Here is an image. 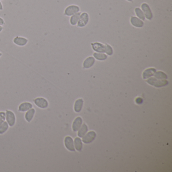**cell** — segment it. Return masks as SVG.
<instances>
[{"label": "cell", "mask_w": 172, "mask_h": 172, "mask_svg": "<svg viewBox=\"0 0 172 172\" xmlns=\"http://www.w3.org/2000/svg\"><path fill=\"white\" fill-rule=\"evenodd\" d=\"M141 9L142 11L143 12L144 15L145 16V17L148 20H151L153 17V15L149 5L147 3H143L141 5Z\"/></svg>", "instance_id": "277c9868"}, {"label": "cell", "mask_w": 172, "mask_h": 172, "mask_svg": "<svg viewBox=\"0 0 172 172\" xmlns=\"http://www.w3.org/2000/svg\"><path fill=\"white\" fill-rule=\"evenodd\" d=\"M13 42L15 44L19 47H24L29 43V40L25 37L17 36L14 38Z\"/></svg>", "instance_id": "ba28073f"}, {"label": "cell", "mask_w": 172, "mask_h": 172, "mask_svg": "<svg viewBox=\"0 0 172 172\" xmlns=\"http://www.w3.org/2000/svg\"><path fill=\"white\" fill-rule=\"evenodd\" d=\"M95 62V59L94 57H88L83 63V67L85 69L90 68L92 67Z\"/></svg>", "instance_id": "9a60e30c"}, {"label": "cell", "mask_w": 172, "mask_h": 172, "mask_svg": "<svg viewBox=\"0 0 172 172\" xmlns=\"http://www.w3.org/2000/svg\"><path fill=\"white\" fill-rule=\"evenodd\" d=\"M1 1H2V0H1Z\"/></svg>", "instance_id": "1f68e13d"}, {"label": "cell", "mask_w": 172, "mask_h": 172, "mask_svg": "<svg viewBox=\"0 0 172 172\" xmlns=\"http://www.w3.org/2000/svg\"><path fill=\"white\" fill-rule=\"evenodd\" d=\"M5 24V21L2 17H0V25L3 26Z\"/></svg>", "instance_id": "4316f807"}, {"label": "cell", "mask_w": 172, "mask_h": 172, "mask_svg": "<svg viewBox=\"0 0 172 172\" xmlns=\"http://www.w3.org/2000/svg\"><path fill=\"white\" fill-rule=\"evenodd\" d=\"M3 10V6L2 3L1 1L0 0V11Z\"/></svg>", "instance_id": "83f0119b"}, {"label": "cell", "mask_w": 172, "mask_h": 172, "mask_svg": "<svg viewBox=\"0 0 172 172\" xmlns=\"http://www.w3.org/2000/svg\"><path fill=\"white\" fill-rule=\"evenodd\" d=\"M3 27L2 26L0 25V32H1L2 31H3Z\"/></svg>", "instance_id": "f1b7e54d"}, {"label": "cell", "mask_w": 172, "mask_h": 172, "mask_svg": "<svg viewBox=\"0 0 172 172\" xmlns=\"http://www.w3.org/2000/svg\"><path fill=\"white\" fill-rule=\"evenodd\" d=\"M92 47L94 51L99 53H106L108 55H112L113 54V48L109 44H101L100 43H95L92 44Z\"/></svg>", "instance_id": "6da1fadb"}, {"label": "cell", "mask_w": 172, "mask_h": 172, "mask_svg": "<svg viewBox=\"0 0 172 172\" xmlns=\"http://www.w3.org/2000/svg\"><path fill=\"white\" fill-rule=\"evenodd\" d=\"M96 137V133L94 131H90L87 133L86 136H83L82 138V141L84 143H90L93 142Z\"/></svg>", "instance_id": "9c48e42d"}, {"label": "cell", "mask_w": 172, "mask_h": 172, "mask_svg": "<svg viewBox=\"0 0 172 172\" xmlns=\"http://www.w3.org/2000/svg\"><path fill=\"white\" fill-rule=\"evenodd\" d=\"M83 101L82 99H79L76 101L74 105V110L76 112H80L82 108Z\"/></svg>", "instance_id": "e0dca14e"}, {"label": "cell", "mask_w": 172, "mask_h": 172, "mask_svg": "<svg viewBox=\"0 0 172 172\" xmlns=\"http://www.w3.org/2000/svg\"><path fill=\"white\" fill-rule=\"evenodd\" d=\"M87 130H88L87 126L85 124H83L81 128L78 131V136L79 137H83L85 135V134L86 133Z\"/></svg>", "instance_id": "d6986e66"}, {"label": "cell", "mask_w": 172, "mask_h": 172, "mask_svg": "<svg viewBox=\"0 0 172 172\" xmlns=\"http://www.w3.org/2000/svg\"><path fill=\"white\" fill-rule=\"evenodd\" d=\"M130 22H131V24H132L135 27L140 28V27H143L144 25L143 22L142 21V20H141L137 17H134V16L131 17Z\"/></svg>", "instance_id": "7c38bea8"}, {"label": "cell", "mask_w": 172, "mask_h": 172, "mask_svg": "<svg viewBox=\"0 0 172 172\" xmlns=\"http://www.w3.org/2000/svg\"><path fill=\"white\" fill-rule=\"evenodd\" d=\"M94 56L95 59H97V60L100 61H104L107 59V55L105 54H101V53H94Z\"/></svg>", "instance_id": "cb8c5ba5"}, {"label": "cell", "mask_w": 172, "mask_h": 172, "mask_svg": "<svg viewBox=\"0 0 172 172\" xmlns=\"http://www.w3.org/2000/svg\"><path fill=\"white\" fill-rule=\"evenodd\" d=\"M64 143H65L66 147L67 148V149H68L69 151H75V149L74 148L73 140L71 137H66L65 140H64Z\"/></svg>", "instance_id": "30bf717a"}, {"label": "cell", "mask_w": 172, "mask_h": 172, "mask_svg": "<svg viewBox=\"0 0 172 172\" xmlns=\"http://www.w3.org/2000/svg\"><path fill=\"white\" fill-rule=\"evenodd\" d=\"M80 15H81V13L78 12V13H76L75 14L71 16L70 20V23H71V25H75L76 24H77L78 20H79V19Z\"/></svg>", "instance_id": "ac0fdd59"}, {"label": "cell", "mask_w": 172, "mask_h": 172, "mask_svg": "<svg viewBox=\"0 0 172 172\" xmlns=\"http://www.w3.org/2000/svg\"><path fill=\"white\" fill-rule=\"evenodd\" d=\"M34 102L39 108L47 109L48 106V102L46 99L43 97H37L34 100Z\"/></svg>", "instance_id": "5b68a950"}, {"label": "cell", "mask_w": 172, "mask_h": 172, "mask_svg": "<svg viewBox=\"0 0 172 172\" xmlns=\"http://www.w3.org/2000/svg\"><path fill=\"white\" fill-rule=\"evenodd\" d=\"M6 119L9 126L13 127L16 122V117L14 113L11 111H7L6 113Z\"/></svg>", "instance_id": "8992f818"}, {"label": "cell", "mask_w": 172, "mask_h": 172, "mask_svg": "<svg viewBox=\"0 0 172 172\" xmlns=\"http://www.w3.org/2000/svg\"><path fill=\"white\" fill-rule=\"evenodd\" d=\"M147 82L151 86H154L156 87H161L168 85V81L166 80H160L155 78H150L147 81Z\"/></svg>", "instance_id": "7a4b0ae2"}, {"label": "cell", "mask_w": 172, "mask_h": 172, "mask_svg": "<svg viewBox=\"0 0 172 172\" xmlns=\"http://www.w3.org/2000/svg\"><path fill=\"white\" fill-rule=\"evenodd\" d=\"M9 128V125L7 122L5 121L0 125V134H3L7 131Z\"/></svg>", "instance_id": "603a6c76"}, {"label": "cell", "mask_w": 172, "mask_h": 172, "mask_svg": "<svg viewBox=\"0 0 172 172\" xmlns=\"http://www.w3.org/2000/svg\"><path fill=\"white\" fill-rule=\"evenodd\" d=\"M135 12L137 16L141 19V20L144 21L145 20V16L144 15L143 12L139 8H136L135 9Z\"/></svg>", "instance_id": "7402d4cb"}, {"label": "cell", "mask_w": 172, "mask_h": 172, "mask_svg": "<svg viewBox=\"0 0 172 172\" xmlns=\"http://www.w3.org/2000/svg\"><path fill=\"white\" fill-rule=\"evenodd\" d=\"M33 105L30 102H25L20 104L19 106L18 110L21 112H25L32 108Z\"/></svg>", "instance_id": "8fae6325"}, {"label": "cell", "mask_w": 172, "mask_h": 172, "mask_svg": "<svg viewBox=\"0 0 172 172\" xmlns=\"http://www.w3.org/2000/svg\"><path fill=\"white\" fill-rule=\"evenodd\" d=\"M35 113H36V111L33 108H31L26 113L25 115V119L27 122H30L32 121V120L33 119L34 115H35Z\"/></svg>", "instance_id": "2e32d148"}, {"label": "cell", "mask_w": 172, "mask_h": 172, "mask_svg": "<svg viewBox=\"0 0 172 172\" xmlns=\"http://www.w3.org/2000/svg\"><path fill=\"white\" fill-rule=\"evenodd\" d=\"M88 21H89V16L88 14L86 12L82 13L80 16L79 19L77 22L78 27H84L87 24Z\"/></svg>", "instance_id": "52a82bcc"}, {"label": "cell", "mask_w": 172, "mask_h": 172, "mask_svg": "<svg viewBox=\"0 0 172 172\" xmlns=\"http://www.w3.org/2000/svg\"><path fill=\"white\" fill-rule=\"evenodd\" d=\"M80 11V8L76 5H70L67 7L65 10L64 14L67 16H71L76 13H78Z\"/></svg>", "instance_id": "3957f363"}, {"label": "cell", "mask_w": 172, "mask_h": 172, "mask_svg": "<svg viewBox=\"0 0 172 172\" xmlns=\"http://www.w3.org/2000/svg\"><path fill=\"white\" fill-rule=\"evenodd\" d=\"M2 53L0 52V58L2 57Z\"/></svg>", "instance_id": "f546056e"}, {"label": "cell", "mask_w": 172, "mask_h": 172, "mask_svg": "<svg viewBox=\"0 0 172 172\" xmlns=\"http://www.w3.org/2000/svg\"><path fill=\"white\" fill-rule=\"evenodd\" d=\"M6 120V113L3 112H0V125L4 122Z\"/></svg>", "instance_id": "d4e9b609"}, {"label": "cell", "mask_w": 172, "mask_h": 172, "mask_svg": "<svg viewBox=\"0 0 172 172\" xmlns=\"http://www.w3.org/2000/svg\"><path fill=\"white\" fill-rule=\"evenodd\" d=\"M156 72V69L155 68H148L144 71L142 74V77L144 79H147L154 76L155 73Z\"/></svg>", "instance_id": "5bb4252c"}, {"label": "cell", "mask_w": 172, "mask_h": 172, "mask_svg": "<svg viewBox=\"0 0 172 172\" xmlns=\"http://www.w3.org/2000/svg\"><path fill=\"white\" fill-rule=\"evenodd\" d=\"M127 1H128L131 2L133 0H127Z\"/></svg>", "instance_id": "4dcf8cb0"}, {"label": "cell", "mask_w": 172, "mask_h": 172, "mask_svg": "<svg viewBox=\"0 0 172 172\" xmlns=\"http://www.w3.org/2000/svg\"><path fill=\"white\" fill-rule=\"evenodd\" d=\"M142 101H143V100H142V98H140V97H138V98H137L136 100V102L138 104H141Z\"/></svg>", "instance_id": "484cf974"}, {"label": "cell", "mask_w": 172, "mask_h": 172, "mask_svg": "<svg viewBox=\"0 0 172 172\" xmlns=\"http://www.w3.org/2000/svg\"><path fill=\"white\" fill-rule=\"evenodd\" d=\"M155 78L158 79H166L168 78V76L165 73L162 71L156 72L154 75Z\"/></svg>", "instance_id": "ffe728a7"}, {"label": "cell", "mask_w": 172, "mask_h": 172, "mask_svg": "<svg viewBox=\"0 0 172 172\" xmlns=\"http://www.w3.org/2000/svg\"><path fill=\"white\" fill-rule=\"evenodd\" d=\"M74 144L76 149L78 151H81L82 148V143L81 140L78 137L76 138L74 140Z\"/></svg>", "instance_id": "44dd1931"}, {"label": "cell", "mask_w": 172, "mask_h": 172, "mask_svg": "<svg viewBox=\"0 0 172 172\" xmlns=\"http://www.w3.org/2000/svg\"><path fill=\"white\" fill-rule=\"evenodd\" d=\"M82 123V120L81 119V117H78L77 118H76L75 120H74L73 123L72 129L73 130L74 132L78 131L80 128L81 125Z\"/></svg>", "instance_id": "4fadbf2b"}]
</instances>
